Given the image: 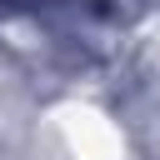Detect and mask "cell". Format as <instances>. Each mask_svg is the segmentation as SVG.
<instances>
[{
    "label": "cell",
    "instance_id": "obj_1",
    "mask_svg": "<svg viewBox=\"0 0 160 160\" xmlns=\"http://www.w3.org/2000/svg\"><path fill=\"white\" fill-rule=\"evenodd\" d=\"M70 145H75L85 160H110V155H120V135H115L100 115H90V110L70 115Z\"/></svg>",
    "mask_w": 160,
    "mask_h": 160
}]
</instances>
